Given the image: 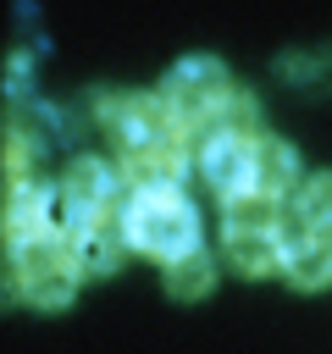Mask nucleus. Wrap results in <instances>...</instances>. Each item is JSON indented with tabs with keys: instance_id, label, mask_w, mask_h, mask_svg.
Wrapping results in <instances>:
<instances>
[{
	"instance_id": "obj_8",
	"label": "nucleus",
	"mask_w": 332,
	"mask_h": 354,
	"mask_svg": "<svg viewBox=\"0 0 332 354\" xmlns=\"http://www.w3.org/2000/svg\"><path fill=\"white\" fill-rule=\"evenodd\" d=\"M188 133H177L172 144H160V149H149V155H138V160H122V183H127V194H138V188H183V171H188Z\"/></svg>"
},
{
	"instance_id": "obj_6",
	"label": "nucleus",
	"mask_w": 332,
	"mask_h": 354,
	"mask_svg": "<svg viewBox=\"0 0 332 354\" xmlns=\"http://www.w3.org/2000/svg\"><path fill=\"white\" fill-rule=\"evenodd\" d=\"M194 166L210 183V194L232 199V194L255 188V138H238L227 127H210L205 138H194Z\"/></svg>"
},
{
	"instance_id": "obj_12",
	"label": "nucleus",
	"mask_w": 332,
	"mask_h": 354,
	"mask_svg": "<svg viewBox=\"0 0 332 354\" xmlns=\"http://www.w3.org/2000/svg\"><path fill=\"white\" fill-rule=\"evenodd\" d=\"M227 260L243 271V277H271V271H282V260H288V238H282V227H271V232H227Z\"/></svg>"
},
{
	"instance_id": "obj_11",
	"label": "nucleus",
	"mask_w": 332,
	"mask_h": 354,
	"mask_svg": "<svg viewBox=\"0 0 332 354\" xmlns=\"http://www.w3.org/2000/svg\"><path fill=\"white\" fill-rule=\"evenodd\" d=\"M282 277L293 288H326L332 282V232H293Z\"/></svg>"
},
{
	"instance_id": "obj_9",
	"label": "nucleus",
	"mask_w": 332,
	"mask_h": 354,
	"mask_svg": "<svg viewBox=\"0 0 332 354\" xmlns=\"http://www.w3.org/2000/svg\"><path fill=\"white\" fill-rule=\"evenodd\" d=\"M304 177H299V149L288 144V138H277V133H260L255 138V188L260 194H271V199H282L288 188H299Z\"/></svg>"
},
{
	"instance_id": "obj_7",
	"label": "nucleus",
	"mask_w": 332,
	"mask_h": 354,
	"mask_svg": "<svg viewBox=\"0 0 332 354\" xmlns=\"http://www.w3.org/2000/svg\"><path fill=\"white\" fill-rule=\"evenodd\" d=\"M50 205H55V188L28 177V183H6V243H33L50 227Z\"/></svg>"
},
{
	"instance_id": "obj_5",
	"label": "nucleus",
	"mask_w": 332,
	"mask_h": 354,
	"mask_svg": "<svg viewBox=\"0 0 332 354\" xmlns=\"http://www.w3.org/2000/svg\"><path fill=\"white\" fill-rule=\"evenodd\" d=\"M100 122H105L111 144L122 149V160H138V155H149V149H160V144L177 138V122H172V111H166V100L155 88H122V94H111L100 105Z\"/></svg>"
},
{
	"instance_id": "obj_13",
	"label": "nucleus",
	"mask_w": 332,
	"mask_h": 354,
	"mask_svg": "<svg viewBox=\"0 0 332 354\" xmlns=\"http://www.w3.org/2000/svg\"><path fill=\"white\" fill-rule=\"evenodd\" d=\"M221 221H227V232H271L282 221V205L260 188H243V194L221 199Z\"/></svg>"
},
{
	"instance_id": "obj_15",
	"label": "nucleus",
	"mask_w": 332,
	"mask_h": 354,
	"mask_svg": "<svg viewBox=\"0 0 332 354\" xmlns=\"http://www.w3.org/2000/svg\"><path fill=\"white\" fill-rule=\"evenodd\" d=\"M293 221H304V232H332V171H310L293 188Z\"/></svg>"
},
{
	"instance_id": "obj_3",
	"label": "nucleus",
	"mask_w": 332,
	"mask_h": 354,
	"mask_svg": "<svg viewBox=\"0 0 332 354\" xmlns=\"http://www.w3.org/2000/svg\"><path fill=\"white\" fill-rule=\"evenodd\" d=\"M6 277H11V293H17L22 304H33V310H61V304H72L83 271H77V254H72L66 227H55V232H44V238H33V243H11Z\"/></svg>"
},
{
	"instance_id": "obj_2",
	"label": "nucleus",
	"mask_w": 332,
	"mask_h": 354,
	"mask_svg": "<svg viewBox=\"0 0 332 354\" xmlns=\"http://www.w3.org/2000/svg\"><path fill=\"white\" fill-rule=\"evenodd\" d=\"M155 94L166 100L177 133L205 138L210 127H221V111H227V100L238 94V83H232V72H227L216 55H183V61L166 66V77H160Z\"/></svg>"
},
{
	"instance_id": "obj_4",
	"label": "nucleus",
	"mask_w": 332,
	"mask_h": 354,
	"mask_svg": "<svg viewBox=\"0 0 332 354\" xmlns=\"http://www.w3.org/2000/svg\"><path fill=\"white\" fill-rule=\"evenodd\" d=\"M116 194H122V166L100 160V155H77L61 183H55V205H61V227L66 232H83V227H100V221H116Z\"/></svg>"
},
{
	"instance_id": "obj_10",
	"label": "nucleus",
	"mask_w": 332,
	"mask_h": 354,
	"mask_svg": "<svg viewBox=\"0 0 332 354\" xmlns=\"http://www.w3.org/2000/svg\"><path fill=\"white\" fill-rule=\"evenodd\" d=\"M66 238H72L77 271H89V277H111V271L122 266V254L133 249V243H127V232H122V221H100V227L66 232Z\"/></svg>"
},
{
	"instance_id": "obj_16",
	"label": "nucleus",
	"mask_w": 332,
	"mask_h": 354,
	"mask_svg": "<svg viewBox=\"0 0 332 354\" xmlns=\"http://www.w3.org/2000/svg\"><path fill=\"white\" fill-rule=\"evenodd\" d=\"M221 127H227V133H238V138H249V133L260 127V105L249 100V88H238V94L227 100V111H221ZM255 138H260V133H255Z\"/></svg>"
},
{
	"instance_id": "obj_1",
	"label": "nucleus",
	"mask_w": 332,
	"mask_h": 354,
	"mask_svg": "<svg viewBox=\"0 0 332 354\" xmlns=\"http://www.w3.org/2000/svg\"><path fill=\"white\" fill-rule=\"evenodd\" d=\"M122 232L133 249L155 254L160 266L183 260L188 249H199V210L183 188H138L122 199Z\"/></svg>"
},
{
	"instance_id": "obj_14",
	"label": "nucleus",
	"mask_w": 332,
	"mask_h": 354,
	"mask_svg": "<svg viewBox=\"0 0 332 354\" xmlns=\"http://www.w3.org/2000/svg\"><path fill=\"white\" fill-rule=\"evenodd\" d=\"M166 271V293L172 299H205L210 288H216V266H210V249H188L183 260H172V266H160Z\"/></svg>"
}]
</instances>
